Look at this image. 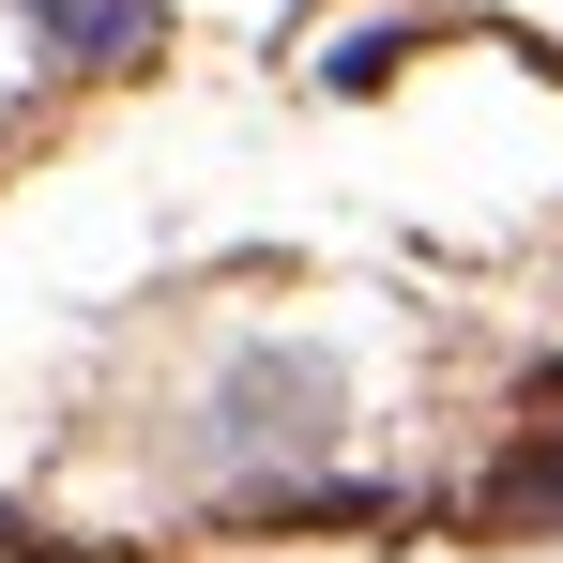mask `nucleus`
<instances>
[{
	"label": "nucleus",
	"mask_w": 563,
	"mask_h": 563,
	"mask_svg": "<svg viewBox=\"0 0 563 563\" xmlns=\"http://www.w3.org/2000/svg\"><path fill=\"white\" fill-rule=\"evenodd\" d=\"M31 46H46V62H77V77L153 62V0H31Z\"/></svg>",
	"instance_id": "nucleus-2"
},
{
	"label": "nucleus",
	"mask_w": 563,
	"mask_h": 563,
	"mask_svg": "<svg viewBox=\"0 0 563 563\" xmlns=\"http://www.w3.org/2000/svg\"><path fill=\"white\" fill-rule=\"evenodd\" d=\"M487 518H503V533H563V442L503 472V487H487Z\"/></svg>",
	"instance_id": "nucleus-3"
},
{
	"label": "nucleus",
	"mask_w": 563,
	"mask_h": 563,
	"mask_svg": "<svg viewBox=\"0 0 563 563\" xmlns=\"http://www.w3.org/2000/svg\"><path fill=\"white\" fill-rule=\"evenodd\" d=\"M351 411V366L335 351H229L213 366V411H198V457L213 472H305Z\"/></svg>",
	"instance_id": "nucleus-1"
}]
</instances>
